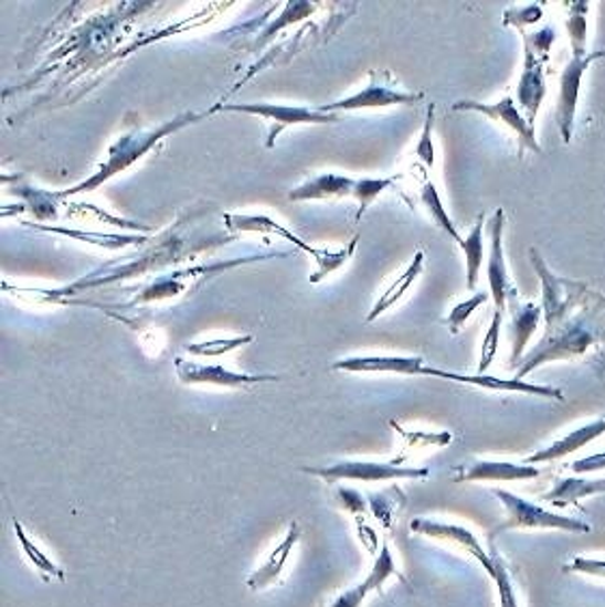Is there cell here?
<instances>
[{"label":"cell","instance_id":"cell-34","mask_svg":"<svg viewBox=\"0 0 605 607\" xmlns=\"http://www.w3.org/2000/svg\"><path fill=\"white\" fill-rule=\"evenodd\" d=\"M500 332H502V312L496 310L491 326L485 334L482 348H480V358H478V375H485V371L489 369V364L493 362L498 348H500Z\"/></svg>","mask_w":605,"mask_h":607},{"label":"cell","instance_id":"cell-23","mask_svg":"<svg viewBox=\"0 0 605 607\" xmlns=\"http://www.w3.org/2000/svg\"><path fill=\"white\" fill-rule=\"evenodd\" d=\"M423 267H425V253L418 251L416 257L405 267V271H403L396 280H392V285H390L389 289L380 296V300L371 308L367 321L380 319V317H382L386 310H390L394 303L399 302L401 298H405V294L414 287V283H416L418 276L423 274Z\"/></svg>","mask_w":605,"mask_h":607},{"label":"cell","instance_id":"cell-5","mask_svg":"<svg viewBox=\"0 0 605 607\" xmlns=\"http://www.w3.org/2000/svg\"><path fill=\"white\" fill-rule=\"evenodd\" d=\"M530 260L537 269V274L541 276V285H543V319L548 323L545 332L554 330L556 326H561L562 321L586 300L588 296V287L584 283H575V280H564L554 276L545 260L541 259L537 248H530Z\"/></svg>","mask_w":605,"mask_h":607},{"label":"cell","instance_id":"cell-41","mask_svg":"<svg viewBox=\"0 0 605 607\" xmlns=\"http://www.w3.org/2000/svg\"><path fill=\"white\" fill-rule=\"evenodd\" d=\"M339 500L343 502V507H346L347 511L351 513V515H362V513H367V502H364V498L358 493V491H351V489H341L339 491Z\"/></svg>","mask_w":605,"mask_h":607},{"label":"cell","instance_id":"cell-38","mask_svg":"<svg viewBox=\"0 0 605 607\" xmlns=\"http://www.w3.org/2000/svg\"><path fill=\"white\" fill-rule=\"evenodd\" d=\"M566 573H577L595 579H605V561L602 558H588V556H575L564 564Z\"/></svg>","mask_w":605,"mask_h":607},{"label":"cell","instance_id":"cell-7","mask_svg":"<svg viewBox=\"0 0 605 607\" xmlns=\"http://www.w3.org/2000/svg\"><path fill=\"white\" fill-rule=\"evenodd\" d=\"M306 475L321 478L326 482L339 480H362V482H382V480H401V478H427L429 468H407L401 464H378V461H339L323 468H302Z\"/></svg>","mask_w":605,"mask_h":607},{"label":"cell","instance_id":"cell-10","mask_svg":"<svg viewBox=\"0 0 605 607\" xmlns=\"http://www.w3.org/2000/svg\"><path fill=\"white\" fill-rule=\"evenodd\" d=\"M605 58V52L584 54V56H571L566 67L562 70L561 85H559V104H556V124L561 130L562 142H571L573 126H575V113L580 102V88L586 70Z\"/></svg>","mask_w":605,"mask_h":607},{"label":"cell","instance_id":"cell-35","mask_svg":"<svg viewBox=\"0 0 605 607\" xmlns=\"http://www.w3.org/2000/svg\"><path fill=\"white\" fill-rule=\"evenodd\" d=\"M485 302H487V296H485V294H475V296L468 298L466 302L457 303V306L450 310L448 319H446L450 332H453V334H459L461 328L468 323V319L475 315L476 308H480Z\"/></svg>","mask_w":605,"mask_h":607},{"label":"cell","instance_id":"cell-11","mask_svg":"<svg viewBox=\"0 0 605 607\" xmlns=\"http://www.w3.org/2000/svg\"><path fill=\"white\" fill-rule=\"evenodd\" d=\"M505 222L507 214L505 210H496L493 216L487 220V231H489V260H487V280H489V291L496 302V310H505L507 302L518 298V289L509 278L507 271V259H505Z\"/></svg>","mask_w":605,"mask_h":607},{"label":"cell","instance_id":"cell-30","mask_svg":"<svg viewBox=\"0 0 605 607\" xmlns=\"http://www.w3.org/2000/svg\"><path fill=\"white\" fill-rule=\"evenodd\" d=\"M396 183V177H364V179H355L353 183V192L351 196L358 201L360 210L355 214V220L364 216V212L369 210V205L380 196L384 194L389 188H392Z\"/></svg>","mask_w":605,"mask_h":607},{"label":"cell","instance_id":"cell-12","mask_svg":"<svg viewBox=\"0 0 605 607\" xmlns=\"http://www.w3.org/2000/svg\"><path fill=\"white\" fill-rule=\"evenodd\" d=\"M410 530L414 534L435 539V541H444L450 545H459L461 550H466L470 556H475L480 566L489 573H493V561L491 554L485 552V547L480 545V541L476 539L475 532L468 530L466 525H457V523H446V521L425 520V518H416L410 523Z\"/></svg>","mask_w":605,"mask_h":607},{"label":"cell","instance_id":"cell-6","mask_svg":"<svg viewBox=\"0 0 605 607\" xmlns=\"http://www.w3.org/2000/svg\"><path fill=\"white\" fill-rule=\"evenodd\" d=\"M423 99V93H410L392 85L389 72H369V85L347 95L339 102L319 106L321 113H351V110H367V108H390V106H414Z\"/></svg>","mask_w":605,"mask_h":607},{"label":"cell","instance_id":"cell-15","mask_svg":"<svg viewBox=\"0 0 605 607\" xmlns=\"http://www.w3.org/2000/svg\"><path fill=\"white\" fill-rule=\"evenodd\" d=\"M300 536H302L300 523L291 521L289 528H287V534L272 547V552L265 556V561L261 563L259 568L246 579V586L255 593L274 586L280 579V575L285 573V566L289 563L296 545L300 543Z\"/></svg>","mask_w":605,"mask_h":607},{"label":"cell","instance_id":"cell-28","mask_svg":"<svg viewBox=\"0 0 605 607\" xmlns=\"http://www.w3.org/2000/svg\"><path fill=\"white\" fill-rule=\"evenodd\" d=\"M26 226H35L40 231H47V233H59V235H70V237H76V239H83L88 242L93 246H99V248H110V251H117V248H124V246H130V244H145L147 237L142 235H110V233H78V231H67V228H54V226H38V224H26Z\"/></svg>","mask_w":605,"mask_h":607},{"label":"cell","instance_id":"cell-37","mask_svg":"<svg viewBox=\"0 0 605 607\" xmlns=\"http://www.w3.org/2000/svg\"><path fill=\"white\" fill-rule=\"evenodd\" d=\"M523 35V45L530 47L539 58H543L545 63L550 61V50L556 42V31L554 26H545L537 33H521Z\"/></svg>","mask_w":605,"mask_h":607},{"label":"cell","instance_id":"cell-22","mask_svg":"<svg viewBox=\"0 0 605 607\" xmlns=\"http://www.w3.org/2000/svg\"><path fill=\"white\" fill-rule=\"evenodd\" d=\"M597 493H605V478L588 480V478L571 477L559 480L548 493H543V500L552 502L559 509H564V507H577L580 500Z\"/></svg>","mask_w":605,"mask_h":607},{"label":"cell","instance_id":"cell-36","mask_svg":"<svg viewBox=\"0 0 605 607\" xmlns=\"http://www.w3.org/2000/svg\"><path fill=\"white\" fill-rule=\"evenodd\" d=\"M433 121H435V106H429L427 117H425V124H423V131H421V138H418V145H416V158H418L427 169H432L433 164H435Z\"/></svg>","mask_w":605,"mask_h":607},{"label":"cell","instance_id":"cell-8","mask_svg":"<svg viewBox=\"0 0 605 607\" xmlns=\"http://www.w3.org/2000/svg\"><path fill=\"white\" fill-rule=\"evenodd\" d=\"M174 371L181 384L185 386H217V388H244L257 384L278 382V375H251L237 373L222 364H203L185 358L174 360Z\"/></svg>","mask_w":605,"mask_h":607},{"label":"cell","instance_id":"cell-33","mask_svg":"<svg viewBox=\"0 0 605 607\" xmlns=\"http://www.w3.org/2000/svg\"><path fill=\"white\" fill-rule=\"evenodd\" d=\"M491 561H493L491 579L496 582V588H498L500 607H519L518 593H516V586H513L511 575L507 571V564L498 554H491Z\"/></svg>","mask_w":605,"mask_h":607},{"label":"cell","instance_id":"cell-16","mask_svg":"<svg viewBox=\"0 0 605 607\" xmlns=\"http://www.w3.org/2000/svg\"><path fill=\"white\" fill-rule=\"evenodd\" d=\"M523 54H526V61H523V72H521V78H519L518 85V99L521 110H523V117L528 121L530 128H537V115L541 110V104L545 99V74H543V67H545V61L539 58L530 47L523 45Z\"/></svg>","mask_w":605,"mask_h":607},{"label":"cell","instance_id":"cell-4","mask_svg":"<svg viewBox=\"0 0 605 607\" xmlns=\"http://www.w3.org/2000/svg\"><path fill=\"white\" fill-rule=\"evenodd\" d=\"M214 113H242V115H255L269 121L267 134V147L272 149L276 145V138L291 128V126H328L337 124L339 115L321 113L319 108H306V106H283V104H224L214 108Z\"/></svg>","mask_w":605,"mask_h":607},{"label":"cell","instance_id":"cell-2","mask_svg":"<svg viewBox=\"0 0 605 607\" xmlns=\"http://www.w3.org/2000/svg\"><path fill=\"white\" fill-rule=\"evenodd\" d=\"M210 113H183L179 115L177 119H171L169 124H162L153 130H131L130 134H126L124 138H119L110 149H108V158L106 162L91 174L88 179H85L83 183L70 188V190H63V192H56V199H67L72 194H81V192H91L95 188H99L102 183H106L108 179H113L115 174L124 173L128 171L134 162H138L142 156H147L162 138L171 136L174 131L183 130L197 121H201L203 117H208Z\"/></svg>","mask_w":605,"mask_h":607},{"label":"cell","instance_id":"cell-32","mask_svg":"<svg viewBox=\"0 0 605 607\" xmlns=\"http://www.w3.org/2000/svg\"><path fill=\"white\" fill-rule=\"evenodd\" d=\"M358 239H360V237L355 235V237L347 244L346 248H341V251H328L323 260L317 263V269L310 274V283H321L326 276H330V274H335L337 269H341L347 260L353 257L355 246H358Z\"/></svg>","mask_w":605,"mask_h":607},{"label":"cell","instance_id":"cell-27","mask_svg":"<svg viewBox=\"0 0 605 607\" xmlns=\"http://www.w3.org/2000/svg\"><path fill=\"white\" fill-rule=\"evenodd\" d=\"M566 31L571 38V52L573 56L588 54V2H571L569 15H566Z\"/></svg>","mask_w":605,"mask_h":607},{"label":"cell","instance_id":"cell-20","mask_svg":"<svg viewBox=\"0 0 605 607\" xmlns=\"http://www.w3.org/2000/svg\"><path fill=\"white\" fill-rule=\"evenodd\" d=\"M353 177L346 174H317L302 181L300 185L291 188L287 199L291 203H306V201H330V199H343L353 192Z\"/></svg>","mask_w":605,"mask_h":607},{"label":"cell","instance_id":"cell-9","mask_svg":"<svg viewBox=\"0 0 605 607\" xmlns=\"http://www.w3.org/2000/svg\"><path fill=\"white\" fill-rule=\"evenodd\" d=\"M455 113H478L496 124H502L505 128L513 131L519 138V153H523L526 149L541 153V145L537 140V130L528 126L523 113L519 110L518 104L513 97H502L496 104H482L476 99H461L453 104Z\"/></svg>","mask_w":605,"mask_h":607},{"label":"cell","instance_id":"cell-3","mask_svg":"<svg viewBox=\"0 0 605 607\" xmlns=\"http://www.w3.org/2000/svg\"><path fill=\"white\" fill-rule=\"evenodd\" d=\"M493 496L505 504L507 521L496 532L507 530H562V532H591V523L573 520L566 515H559L554 511H548L521 496H516L505 489H493Z\"/></svg>","mask_w":605,"mask_h":607},{"label":"cell","instance_id":"cell-17","mask_svg":"<svg viewBox=\"0 0 605 607\" xmlns=\"http://www.w3.org/2000/svg\"><path fill=\"white\" fill-rule=\"evenodd\" d=\"M541 477L537 466L526 464H509V461H473L468 466L457 468L453 482H513V480H530Z\"/></svg>","mask_w":605,"mask_h":607},{"label":"cell","instance_id":"cell-21","mask_svg":"<svg viewBox=\"0 0 605 607\" xmlns=\"http://www.w3.org/2000/svg\"><path fill=\"white\" fill-rule=\"evenodd\" d=\"M602 435H605V416L604 418H597V420L588 423V425H584V427H580V429H575V432H571V434L564 435L561 439H556L554 444H550L548 448L537 450L534 455L526 457L523 464L526 466H537V464H550L554 459H562V457L573 455L580 448L588 446L591 441H595Z\"/></svg>","mask_w":605,"mask_h":607},{"label":"cell","instance_id":"cell-19","mask_svg":"<svg viewBox=\"0 0 605 607\" xmlns=\"http://www.w3.org/2000/svg\"><path fill=\"white\" fill-rule=\"evenodd\" d=\"M224 224L235 231V233H274L280 235L283 239H287L289 244H294L298 251L306 253L308 257H312L315 263L323 259L326 248H315L310 244H306L296 233H291L289 228H285L283 224H278L276 220L269 216H255V214H226Z\"/></svg>","mask_w":605,"mask_h":607},{"label":"cell","instance_id":"cell-14","mask_svg":"<svg viewBox=\"0 0 605 607\" xmlns=\"http://www.w3.org/2000/svg\"><path fill=\"white\" fill-rule=\"evenodd\" d=\"M335 371L346 373H394V375H425V360L421 355H351L337 360Z\"/></svg>","mask_w":605,"mask_h":607},{"label":"cell","instance_id":"cell-13","mask_svg":"<svg viewBox=\"0 0 605 607\" xmlns=\"http://www.w3.org/2000/svg\"><path fill=\"white\" fill-rule=\"evenodd\" d=\"M425 375L429 377H439L446 382H457V384H466V386H476V388H485V391L493 392H523V394H534V396H543V398H552V401H564V394L554 386H541V384H526L523 380H500L493 375H464V373H455V371H442V369H425Z\"/></svg>","mask_w":605,"mask_h":607},{"label":"cell","instance_id":"cell-29","mask_svg":"<svg viewBox=\"0 0 605 607\" xmlns=\"http://www.w3.org/2000/svg\"><path fill=\"white\" fill-rule=\"evenodd\" d=\"M421 203H423V207L429 212V216L439 224V228H442L444 233H448V235L459 244V242H461V235H459L455 222L448 216V212L444 210L435 183H433L432 179H427V177L423 179V185H421Z\"/></svg>","mask_w":605,"mask_h":607},{"label":"cell","instance_id":"cell-26","mask_svg":"<svg viewBox=\"0 0 605 607\" xmlns=\"http://www.w3.org/2000/svg\"><path fill=\"white\" fill-rule=\"evenodd\" d=\"M482 231H485V214L476 217V224L473 226V231L468 233V237H461L459 242V248L466 257V271H468V289L475 291L476 283H478V274H480V267H482V260H485V237H482Z\"/></svg>","mask_w":605,"mask_h":607},{"label":"cell","instance_id":"cell-39","mask_svg":"<svg viewBox=\"0 0 605 607\" xmlns=\"http://www.w3.org/2000/svg\"><path fill=\"white\" fill-rule=\"evenodd\" d=\"M541 18H543L541 4H526V7H519V9H509L505 13V24L507 26H518L519 31H523V26L534 24Z\"/></svg>","mask_w":605,"mask_h":607},{"label":"cell","instance_id":"cell-31","mask_svg":"<svg viewBox=\"0 0 605 607\" xmlns=\"http://www.w3.org/2000/svg\"><path fill=\"white\" fill-rule=\"evenodd\" d=\"M253 343V337H231V339H210V341H201V343H188L185 351L192 355H201V358H220L226 355L235 349L244 348Z\"/></svg>","mask_w":605,"mask_h":607},{"label":"cell","instance_id":"cell-40","mask_svg":"<svg viewBox=\"0 0 605 607\" xmlns=\"http://www.w3.org/2000/svg\"><path fill=\"white\" fill-rule=\"evenodd\" d=\"M571 470L575 475H588V472H602L605 470V450L604 452H595L588 457H582L577 461L571 464Z\"/></svg>","mask_w":605,"mask_h":607},{"label":"cell","instance_id":"cell-1","mask_svg":"<svg viewBox=\"0 0 605 607\" xmlns=\"http://www.w3.org/2000/svg\"><path fill=\"white\" fill-rule=\"evenodd\" d=\"M580 308V306H577ZM575 308V310H577ZM573 310V312H575ZM569 315L561 326L545 332L543 341L532 349L516 369V380L528 377L539 366L554 360H571L586 355L588 351L605 343V298L588 291L582 303V312Z\"/></svg>","mask_w":605,"mask_h":607},{"label":"cell","instance_id":"cell-24","mask_svg":"<svg viewBox=\"0 0 605 607\" xmlns=\"http://www.w3.org/2000/svg\"><path fill=\"white\" fill-rule=\"evenodd\" d=\"M541 319H543V308H539L537 303H521L519 308L513 310V323H511V337H513L511 366L513 369H518L521 355H523V349L530 343V339L534 337Z\"/></svg>","mask_w":605,"mask_h":607},{"label":"cell","instance_id":"cell-25","mask_svg":"<svg viewBox=\"0 0 605 607\" xmlns=\"http://www.w3.org/2000/svg\"><path fill=\"white\" fill-rule=\"evenodd\" d=\"M13 532H15V539L20 543L24 556L29 558V563L38 568V573H42L45 579H59V582L65 579V571L54 563L44 550L29 536V532L24 530V525L20 521H13Z\"/></svg>","mask_w":605,"mask_h":607},{"label":"cell","instance_id":"cell-18","mask_svg":"<svg viewBox=\"0 0 605 607\" xmlns=\"http://www.w3.org/2000/svg\"><path fill=\"white\" fill-rule=\"evenodd\" d=\"M399 568H396V563H394V556L390 552L389 543H382V550L375 558V563L371 566L367 579H362L360 584H355L353 588H349L346 593H341L330 607H362L364 599L375 593V590H382L384 584L389 582L392 575H396Z\"/></svg>","mask_w":605,"mask_h":607}]
</instances>
